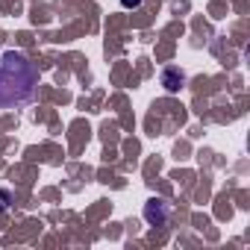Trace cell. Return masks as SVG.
<instances>
[{"instance_id": "5b68a950", "label": "cell", "mask_w": 250, "mask_h": 250, "mask_svg": "<svg viewBox=\"0 0 250 250\" xmlns=\"http://www.w3.org/2000/svg\"><path fill=\"white\" fill-rule=\"evenodd\" d=\"M121 6H124V9H139L142 0H121Z\"/></svg>"}, {"instance_id": "6da1fadb", "label": "cell", "mask_w": 250, "mask_h": 250, "mask_svg": "<svg viewBox=\"0 0 250 250\" xmlns=\"http://www.w3.org/2000/svg\"><path fill=\"white\" fill-rule=\"evenodd\" d=\"M39 68L18 50L0 56V109H18L36 97Z\"/></svg>"}, {"instance_id": "7a4b0ae2", "label": "cell", "mask_w": 250, "mask_h": 250, "mask_svg": "<svg viewBox=\"0 0 250 250\" xmlns=\"http://www.w3.org/2000/svg\"><path fill=\"white\" fill-rule=\"evenodd\" d=\"M145 221H147L150 227H162V224L168 221V203L159 200V197L147 200V203H145Z\"/></svg>"}, {"instance_id": "277c9868", "label": "cell", "mask_w": 250, "mask_h": 250, "mask_svg": "<svg viewBox=\"0 0 250 250\" xmlns=\"http://www.w3.org/2000/svg\"><path fill=\"white\" fill-rule=\"evenodd\" d=\"M6 206H9V191H6V188H0V212H3Z\"/></svg>"}, {"instance_id": "3957f363", "label": "cell", "mask_w": 250, "mask_h": 250, "mask_svg": "<svg viewBox=\"0 0 250 250\" xmlns=\"http://www.w3.org/2000/svg\"><path fill=\"white\" fill-rule=\"evenodd\" d=\"M162 85H165V91H180V85H183V74L180 71H174V68H168V71H162Z\"/></svg>"}]
</instances>
